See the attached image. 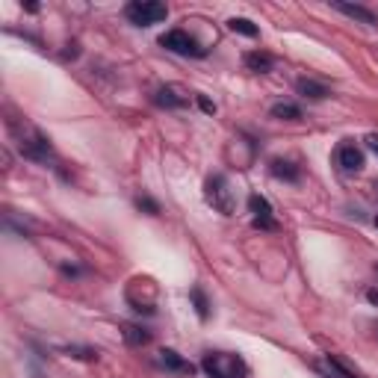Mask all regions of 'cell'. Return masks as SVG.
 I'll list each match as a JSON object with an SVG mask.
<instances>
[{"label": "cell", "instance_id": "8", "mask_svg": "<svg viewBox=\"0 0 378 378\" xmlns=\"http://www.w3.org/2000/svg\"><path fill=\"white\" fill-rule=\"evenodd\" d=\"M334 160H337V166L343 169V172H361L363 169V151L355 142H349V139L337 148Z\"/></svg>", "mask_w": 378, "mask_h": 378}, {"label": "cell", "instance_id": "10", "mask_svg": "<svg viewBox=\"0 0 378 378\" xmlns=\"http://www.w3.org/2000/svg\"><path fill=\"white\" fill-rule=\"evenodd\" d=\"M157 361H160V367L169 370V372H178V375H192V372H195L192 363L183 361L174 349H160V358H157Z\"/></svg>", "mask_w": 378, "mask_h": 378}, {"label": "cell", "instance_id": "20", "mask_svg": "<svg viewBox=\"0 0 378 378\" xmlns=\"http://www.w3.org/2000/svg\"><path fill=\"white\" fill-rule=\"evenodd\" d=\"M136 207L145 210L148 216H160V204H157V201L151 198V195H139V198H136Z\"/></svg>", "mask_w": 378, "mask_h": 378}, {"label": "cell", "instance_id": "24", "mask_svg": "<svg viewBox=\"0 0 378 378\" xmlns=\"http://www.w3.org/2000/svg\"><path fill=\"white\" fill-rule=\"evenodd\" d=\"M372 225H375V228H378V216H375V219H372Z\"/></svg>", "mask_w": 378, "mask_h": 378}, {"label": "cell", "instance_id": "19", "mask_svg": "<svg viewBox=\"0 0 378 378\" xmlns=\"http://www.w3.org/2000/svg\"><path fill=\"white\" fill-rule=\"evenodd\" d=\"M62 351L71 358H80V361H98V349H89V346H66Z\"/></svg>", "mask_w": 378, "mask_h": 378}, {"label": "cell", "instance_id": "12", "mask_svg": "<svg viewBox=\"0 0 378 378\" xmlns=\"http://www.w3.org/2000/svg\"><path fill=\"white\" fill-rule=\"evenodd\" d=\"M243 62H245V68L255 71V74H269L275 68V56L266 54V50H248V54L243 56Z\"/></svg>", "mask_w": 378, "mask_h": 378}, {"label": "cell", "instance_id": "3", "mask_svg": "<svg viewBox=\"0 0 378 378\" xmlns=\"http://www.w3.org/2000/svg\"><path fill=\"white\" fill-rule=\"evenodd\" d=\"M204 201L216 213H222V216H234V210H236V195L225 174H210L204 181Z\"/></svg>", "mask_w": 378, "mask_h": 378}, {"label": "cell", "instance_id": "17", "mask_svg": "<svg viewBox=\"0 0 378 378\" xmlns=\"http://www.w3.org/2000/svg\"><path fill=\"white\" fill-rule=\"evenodd\" d=\"M189 298H192V305H195L198 319H201V322H207V319H210V301H207V296H204V289H201V287H192V289H189Z\"/></svg>", "mask_w": 378, "mask_h": 378}, {"label": "cell", "instance_id": "6", "mask_svg": "<svg viewBox=\"0 0 378 378\" xmlns=\"http://www.w3.org/2000/svg\"><path fill=\"white\" fill-rule=\"evenodd\" d=\"M248 210H251V225L260 231H278V219H275V210L260 192L248 195Z\"/></svg>", "mask_w": 378, "mask_h": 378}, {"label": "cell", "instance_id": "4", "mask_svg": "<svg viewBox=\"0 0 378 378\" xmlns=\"http://www.w3.org/2000/svg\"><path fill=\"white\" fill-rule=\"evenodd\" d=\"M124 18L133 27H151V24H160L169 18V6L160 3V0H133V3L124 6Z\"/></svg>", "mask_w": 378, "mask_h": 378}, {"label": "cell", "instance_id": "15", "mask_svg": "<svg viewBox=\"0 0 378 378\" xmlns=\"http://www.w3.org/2000/svg\"><path fill=\"white\" fill-rule=\"evenodd\" d=\"M269 116H272V119H281V121H298V119H301V107L289 104V100H281V104H275V107L269 109Z\"/></svg>", "mask_w": 378, "mask_h": 378}, {"label": "cell", "instance_id": "22", "mask_svg": "<svg viewBox=\"0 0 378 378\" xmlns=\"http://www.w3.org/2000/svg\"><path fill=\"white\" fill-rule=\"evenodd\" d=\"M367 145H370L372 154L378 157V133H370V136H367Z\"/></svg>", "mask_w": 378, "mask_h": 378}, {"label": "cell", "instance_id": "11", "mask_svg": "<svg viewBox=\"0 0 378 378\" xmlns=\"http://www.w3.org/2000/svg\"><path fill=\"white\" fill-rule=\"evenodd\" d=\"M337 12H343V15H349V18H355V21H361V24H378V18H375V12L372 9H367V6H361V3H343V0H334L331 3Z\"/></svg>", "mask_w": 378, "mask_h": 378}, {"label": "cell", "instance_id": "23", "mask_svg": "<svg viewBox=\"0 0 378 378\" xmlns=\"http://www.w3.org/2000/svg\"><path fill=\"white\" fill-rule=\"evenodd\" d=\"M367 301L378 308V287H370V289H367Z\"/></svg>", "mask_w": 378, "mask_h": 378}, {"label": "cell", "instance_id": "2", "mask_svg": "<svg viewBox=\"0 0 378 378\" xmlns=\"http://www.w3.org/2000/svg\"><path fill=\"white\" fill-rule=\"evenodd\" d=\"M201 370L207 378H248V363L234 351H207L201 358Z\"/></svg>", "mask_w": 378, "mask_h": 378}, {"label": "cell", "instance_id": "18", "mask_svg": "<svg viewBox=\"0 0 378 378\" xmlns=\"http://www.w3.org/2000/svg\"><path fill=\"white\" fill-rule=\"evenodd\" d=\"M228 27L234 30V33H239V36H248V39H257V24L255 21H248V18H231L228 21Z\"/></svg>", "mask_w": 378, "mask_h": 378}, {"label": "cell", "instance_id": "25", "mask_svg": "<svg viewBox=\"0 0 378 378\" xmlns=\"http://www.w3.org/2000/svg\"><path fill=\"white\" fill-rule=\"evenodd\" d=\"M375 189H378V183H375Z\"/></svg>", "mask_w": 378, "mask_h": 378}, {"label": "cell", "instance_id": "9", "mask_svg": "<svg viewBox=\"0 0 378 378\" xmlns=\"http://www.w3.org/2000/svg\"><path fill=\"white\" fill-rule=\"evenodd\" d=\"M154 104L162 107V109H183L189 104V98L181 95L178 86H160V89L154 92Z\"/></svg>", "mask_w": 378, "mask_h": 378}, {"label": "cell", "instance_id": "7", "mask_svg": "<svg viewBox=\"0 0 378 378\" xmlns=\"http://www.w3.org/2000/svg\"><path fill=\"white\" fill-rule=\"evenodd\" d=\"M313 370H317L322 378H361L351 367H346L337 355H325L322 361H313Z\"/></svg>", "mask_w": 378, "mask_h": 378}, {"label": "cell", "instance_id": "16", "mask_svg": "<svg viewBox=\"0 0 378 378\" xmlns=\"http://www.w3.org/2000/svg\"><path fill=\"white\" fill-rule=\"evenodd\" d=\"M124 343L139 349V346H148L151 343V331L139 328V325H124Z\"/></svg>", "mask_w": 378, "mask_h": 378}, {"label": "cell", "instance_id": "5", "mask_svg": "<svg viewBox=\"0 0 378 378\" xmlns=\"http://www.w3.org/2000/svg\"><path fill=\"white\" fill-rule=\"evenodd\" d=\"M160 47L172 50V54H181V56H207V47L201 45L198 39L189 30H169L160 36Z\"/></svg>", "mask_w": 378, "mask_h": 378}, {"label": "cell", "instance_id": "1", "mask_svg": "<svg viewBox=\"0 0 378 378\" xmlns=\"http://www.w3.org/2000/svg\"><path fill=\"white\" fill-rule=\"evenodd\" d=\"M15 139H18L21 157H27L33 162H42V166L54 162V145H50V139L39 128H33V124L24 121V128H15Z\"/></svg>", "mask_w": 378, "mask_h": 378}, {"label": "cell", "instance_id": "14", "mask_svg": "<svg viewBox=\"0 0 378 378\" xmlns=\"http://www.w3.org/2000/svg\"><path fill=\"white\" fill-rule=\"evenodd\" d=\"M269 172L278 181H287V183H296L301 178V169L296 166V162H289V160H272L269 162Z\"/></svg>", "mask_w": 378, "mask_h": 378}, {"label": "cell", "instance_id": "13", "mask_svg": "<svg viewBox=\"0 0 378 378\" xmlns=\"http://www.w3.org/2000/svg\"><path fill=\"white\" fill-rule=\"evenodd\" d=\"M296 89H298L301 98H310V100H325V98L331 95L328 86L319 83V80H310V77H301V80L296 83Z\"/></svg>", "mask_w": 378, "mask_h": 378}, {"label": "cell", "instance_id": "21", "mask_svg": "<svg viewBox=\"0 0 378 378\" xmlns=\"http://www.w3.org/2000/svg\"><path fill=\"white\" fill-rule=\"evenodd\" d=\"M198 104H201V109H204V112H216V104H213V100H207L204 95H198Z\"/></svg>", "mask_w": 378, "mask_h": 378}]
</instances>
